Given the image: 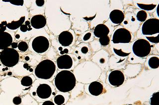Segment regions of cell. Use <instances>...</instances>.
<instances>
[{"label":"cell","mask_w":159,"mask_h":105,"mask_svg":"<svg viewBox=\"0 0 159 105\" xmlns=\"http://www.w3.org/2000/svg\"><path fill=\"white\" fill-rule=\"evenodd\" d=\"M76 84V78L73 73L70 71H62L58 73L55 78V86L62 92L71 91L74 88Z\"/></svg>","instance_id":"6da1fadb"},{"label":"cell","mask_w":159,"mask_h":105,"mask_svg":"<svg viewBox=\"0 0 159 105\" xmlns=\"http://www.w3.org/2000/svg\"><path fill=\"white\" fill-rule=\"evenodd\" d=\"M56 71V65L51 60L45 59L40 62L35 69L34 73L39 79H48Z\"/></svg>","instance_id":"7a4b0ae2"},{"label":"cell","mask_w":159,"mask_h":105,"mask_svg":"<svg viewBox=\"0 0 159 105\" xmlns=\"http://www.w3.org/2000/svg\"><path fill=\"white\" fill-rule=\"evenodd\" d=\"M20 55L14 48H6L0 53V61L5 66L12 67L16 65L19 61Z\"/></svg>","instance_id":"3957f363"},{"label":"cell","mask_w":159,"mask_h":105,"mask_svg":"<svg viewBox=\"0 0 159 105\" xmlns=\"http://www.w3.org/2000/svg\"><path fill=\"white\" fill-rule=\"evenodd\" d=\"M132 50L134 55L138 57H146L150 53L151 46L148 41L141 38L133 43Z\"/></svg>","instance_id":"277c9868"},{"label":"cell","mask_w":159,"mask_h":105,"mask_svg":"<svg viewBox=\"0 0 159 105\" xmlns=\"http://www.w3.org/2000/svg\"><path fill=\"white\" fill-rule=\"evenodd\" d=\"M142 33L144 35H153L159 34V19L151 18L146 20L142 25Z\"/></svg>","instance_id":"5b68a950"},{"label":"cell","mask_w":159,"mask_h":105,"mask_svg":"<svg viewBox=\"0 0 159 105\" xmlns=\"http://www.w3.org/2000/svg\"><path fill=\"white\" fill-rule=\"evenodd\" d=\"M131 38L130 32L126 29L121 28L114 32L112 41L114 43H126L130 42Z\"/></svg>","instance_id":"8992f818"},{"label":"cell","mask_w":159,"mask_h":105,"mask_svg":"<svg viewBox=\"0 0 159 105\" xmlns=\"http://www.w3.org/2000/svg\"><path fill=\"white\" fill-rule=\"evenodd\" d=\"M49 40L44 36H38L32 41V47L35 52L42 53L46 52L49 47Z\"/></svg>","instance_id":"52a82bcc"},{"label":"cell","mask_w":159,"mask_h":105,"mask_svg":"<svg viewBox=\"0 0 159 105\" xmlns=\"http://www.w3.org/2000/svg\"><path fill=\"white\" fill-rule=\"evenodd\" d=\"M125 80L123 73L119 70L112 71L108 75V81L113 87H119L123 84Z\"/></svg>","instance_id":"ba28073f"},{"label":"cell","mask_w":159,"mask_h":105,"mask_svg":"<svg viewBox=\"0 0 159 105\" xmlns=\"http://www.w3.org/2000/svg\"><path fill=\"white\" fill-rule=\"evenodd\" d=\"M57 65L60 69H69L73 66V60L69 55L60 56L57 59Z\"/></svg>","instance_id":"9c48e42d"},{"label":"cell","mask_w":159,"mask_h":105,"mask_svg":"<svg viewBox=\"0 0 159 105\" xmlns=\"http://www.w3.org/2000/svg\"><path fill=\"white\" fill-rule=\"evenodd\" d=\"M36 94L41 99H47L52 94V89L48 84L45 83L40 84L36 89Z\"/></svg>","instance_id":"30bf717a"},{"label":"cell","mask_w":159,"mask_h":105,"mask_svg":"<svg viewBox=\"0 0 159 105\" xmlns=\"http://www.w3.org/2000/svg\"><path fill=\"white\" fill-rule=\"evenodd\" d=\"M30 24L34 28L36 29L42 28L46 25V18L41 14L34 15L31 18Z\"/></svg>","instance_id":"8fae6325"},{"label":"cell","mask_w":159,"mask_h":105,"mask_svg":"<svg viewBox=\"0 0 159 105\" xmlns=\"http://www.w3.org/2000/svg\"><path fill=\"white\" fill-rule=\"evenodd\" d=\"M12 41V36L9 33L4 32L0 33V50L8 48L11 46Z\"/></svg>","instance_id":"7c38bea8"},{"label":"cell","mask_w":159,"mask_h":105,"mask_svg":"<svg viewBox=\"0 0 159 105\" xmlns=\"http://www.w3.org/2000/svg\"><path fill=\"white\" fill-rule=\"evenodd\" d=\"M58 41L62 46H68L72 44L73 36L69 31H64L59 35Z\"/></svg>","instance_id":"4fadbf2b"},{"label":"cell","mask_w":159,"mask_h":105,"mask_svg":"<svg viewBox=\"0 0 159 105\" xmlns=\"http://www.w3.org/2000/svg\"><path fill=\"white\" fill-rule=\"evenodd\" d=\"M109 18L113 23L119 24L121 23L124 20V14L121 10H114L110 13Z\"/></svg>","instance_id":"5bb4252c"},{"label":"cell","mask_w":159,"mask_h":105,"mask_svg":"<svg viewBox=\"0 0 159 105\" xmlns=\"http://www.w3.org/2000/svg\"><path fill=\"white\" fill-rule=\"evenodd\" d=\"M103 87L102 83L99 82H93L89 86V91L93 96L101 95L103 91Z\"/></svg>","instance_id":"9a60e30c"},{"label":"cell","mask_w":159,"mask_h":105,"mask_svg":"<svg viewBox=\"0 0 159 105\" xmlns=\"http://www.w3.org/2000/svg\"><path fill=\"white\" fill-rule=\"evenodd\" d=\"M109 33V28L103 24H100L97 25L94 28L93 32L94 36L99 38L108 36Z\"/></svg>","instance_id":"2e32d148"},{"label":"cell","mask_w":159,"mask_h":105,"mask_svg":"<svg viewBox=\"0 0 159 105\" xmlns=\"http://www.w3.org/2000/svg\"><path fill=\"white\" fill-rule=\"evenodd\" d=\"M25 16H22L17 21H13L11 22L7 23V27L11 30H15L20 28L25 22Z\"/></svg>","instance_id":"e0dca14e"},{"label":"cell","mask_w":159,"mask_h":105,"mask_svg":"<svg viewBox=\"0 0 159 105\" xmlns=\"http://www.w3.org/2000/svg\"><path fill=\"white\" fill-rule=\"evenodd\" d=\"M148 64L150 68L157 69L159 67V58L158 57H152L149 59Z\"/></svg>","instance_id":"ac0fdd59"},{"label":"cell","mask_w":159,"mask_h":105,"mask_svg":"<svg viewBox=\"0 0 159 105\" xmlns=\"http://www.w3.org/2000/svg\"><path fill=\"white\" fill-rule=\"evenodd\" d=\"M151 105H159V92L153 93L150 100Z\"/></svg>","instance_id":"d6986e66"},{"label":"cell","mask_w":159,"mask_h":105,"mask_svg":"<svg viewBox=\"0 0 159 105\" xmlns=\"http://www.w3.org/2000/svg\"><path fill=\"white\" fill-rule=\"evenodd\" d=\"M32 83H33V80L29 76L23 77L21 80V84L24 87H30L32 85Z\"/></svg>","instance_id":"ffe728a7"},{"label":"cell","mask_w":159,"mask_h":105,"mask_svg":"<svg viewBox=\"0 0 159 105\" xmlns=\"http://www.w3.org/2000/svg\"><path fill=\"white\" fill-rule=\"evenodd\" d=\"M137 20L140 22H144L146 20L147 18V14L144 10H140L138 11L137 14Z\"/></svg>","instance_id":"44dd1931"},{"label":"cell","mask_w":159,"mask_h":105,"mask_svg":"<svg viewBox=\"0 0 159 105\" xmlns=\"http://www.w3.org/2000/svg\"><path fill=\"white\" fill-rule=\"evenodd\" d=\"M137 5H138L139 8L140 9H142L143 10H153V9L155 8L156 5H154V4H151V5H145V4H139L137 3Z\"/></svg>","instance_id":"7402d4cb"},{"label":"cell","mask_w":159,"mask_h":105,"mask_svg":"<svg viewBox=\"0 0 159 105\" xmlns=\"http://www.w3.org/2000/svg\"><path fill=\"white\" fill-rule=\"evenodd\" d=\"M54 102L57 105H63L65 103V98L62 95H57L54 99Z\"/></svg>","instance_id":"603a6c76"},{"label":"cell","mask_w":159,"mask_h":105,"mask_svg":"<svg viewBox=\"0 0 159 105\" xmlns=\"http://www.w3.org/2000/svg\"><path fill=\"white\" fill-rule=\"evenodd\" d=\"M17 48L20 51L25 52L27 50V49L29 48V46H28L27 42L22 41V42H19L18 46H17Z\"/></svg>","instance_id":"cb8c5ba5"},{"label":"cell","mask_w":159,"mask_h":105,"mask_svg":"<svg viewBox=\"0 0 159 105\" xmlns=\"http://www.w3.org/2000/svg\"><path fill=\"white\" fill-rule=\"evenodd\" d=\"M99 41L102 46H107L109 44V42H110V39L108 36H107L105 37L99 38Z\"/></svg>","instance_id":"d4e9b609"},{"label":"cell","mask_w":159,"mask_h":105,"mask_svg":"<svg viewBox=\"0 0 159 105\" xmlns=\"http://www.w3.org/2000/svg\"><path fill=\"white\" fill-rule=\"evenodd\" d=\"M113 50H114V52H115L116 55L119 56H121V57H125V56H128L129 54H130V53H127L123 52L121 50H116V49L114 48H113Z\"/></svg>","instance_id":"484cf974"},{"label":"cell","mask_w":159,"mask_h":105,"mask_svg":"<svg viewBox=\"0 0 159 105\" xmlns=\"http://www.w3.org/2000/svg\"><path fill=\"white\" fill-rule=\"evenodd\" d=\"M20 30L22 32H26L27 31H30L32 30V28L31 26H27L25 24H22L20 27Z\"/></svg>","instance_id":"4316f807"},{"label":"cell","mask_w":159,"mask_h":105,"mask_svg":"<svg viewBox=\"0 0 159 105\" xmlns=\"http://www.w3.org/2000/svg\"><path fill=\"white\" fill-rule=\"evenodd\" d=\"M146 38L147 40H149L151 42H153V43H159V35L154 37H147Z\"/></svg>","instance_id":"83f0119b"},{"label":"cell","mask_w":159,"mask_h":105,"mask_svg":"<svg viewBox=\"0 0 159 105\" xmlns=\"http://www.w3.org/2000/svg\"><path fill=\"white\" fill-rule=\"evenodd\" d=\"M7 24V21H2V22L0 24V33L4 32L5 30H6Z\"/></svg>","instance_id":"f1b7e54d"},{"label":"cell","mask_w":159,"mask_h":105,"mask_svg":"<svg viewBox=\"0 0 159 105\" xmlns=\"http://www.w3.org/2000/svg\"><path fill=\"white\" fill-rule=\"evenodd\" d=\"M13 103L15 105H18L21 104V99L20 97H16L13 99Z\"/></svg>","instance_id":"f546056e"},{"label":"cell","mask_w":159,"mask_h":105,"mask_svg":"<svg viewBox=\"0 0 159 105\" xmlns=\"http://www.w3.org/2000/svg\"><path fill=\"white\" fill-rule=\"evenodd\" d=\"M10 2V3L13 5L17 6H22L24 5V1H7Z\"/></svg>","instance_id":"4dcf8cb0"},{"label":"cell","mask_w":159,"mask_h":105,"mask_svg":"<svg viewBox=\"0 0 159 105\" xmlns=\"http://www.w3.org/2000/svg\"><path fill=\"white\" fill-rule=\"evenodd\" d=\"M35 2L37 6H43L44 4V1L43 0H37L35 1Z\"/></svg>","instance_id":"1f68e13d"},{"label":"cell","mask_w":159,"mask_h":105,"mask_svg":"<svg viewBox=\"0 0 159 105\" xmlns=\"http://www.w3.org/2000/svg\"><path fill=\"white\" fill-rule=\"evenodd\" d=\"M91 34L89 33L87 34L86 35H84V41H87V40H89L90 37H91Z\"/></svg>","instance_id":"d6a6232c"},{"label":"cell","mask_w":159,"mask_h":105,"mask_svg":"<svg viewBox=\"0 0 159 105\" xmlns=\"http://www.w3.org/2000/svg\"><path fill=\"white\" fill-rule=\"evenodd\" d=\"M42 105H55L53 103L50 101H46L42 104Z\"/></svg>","instance_id":"836d02e7"},{"label":"cell","mask_w":159,"mask_h":105,"mask_svg":"<svg viewBox=\"0 0 159 105\" xmlns=\"http://www.w3.org/2000/svg\"><path fill=\"white\" fill-rule=\"evenodd\" d=\"M17 46H18V43L17 42H12L11 43V47H12V48H14V49L16 48L17 47Z\"/></svg>","instance_id":"e575fe53"},{"label":"cell","mask_w":159,"mask_h":105,"mask_svg":"<svg viewBox=\"0 0 159 105\" xmlns=\"http://www.w3.org/2000/svg\"><path fill=\"white\" fill-rule=\"evenodd\" d=\"M88 51V48L86 47H84L82 48V52L84 53H86Z\"/></svg>","instance_id":"d590c367"},{"label":"cell","mask_w":159,"mask_h":105,"mask_svg":"<svg viewBox=\"0 0 159 105\" xmlns=\"http://www.w3.org/2000/svg\"><path fill=\"white\" fill-rule=\"evenodd\" d=\"M30 21H26V22H25V25H27V26H30Z\"/></svg>","instance_id":"8d00e7d4"},{"label":"cell","mask_w":159,"mask_h":105,"mask_svg":"<svg viewBox=\"0 0 159 105\" xmlns=\"http://www.w3.org/2000/svg\"><path fill=\"white\" fill-rule=\"evenodd\" d=\"M16 38H20V36H19V35H16Z\"/></svg>","instance_id":"74e56055"},{"label":"cell","mask_w":159,"mask_h":105,"mask_svg":"<svg viewBox=\"0 0 159 105\" xmlns=\"http://www.w3.org/2000/svg\"></svg>","instance_id":"f35d334b"}]
</instances>
